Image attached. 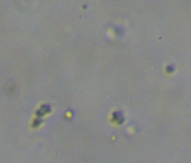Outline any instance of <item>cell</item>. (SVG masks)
Returning <instances> with one entry per match:
<instances>
[{"instance_id":"obj_1","label":"cell","mask_w":191,"mask_h":163,"mask_svg":"<svg viewBox=\"0 0 191 163\" xmlns=\"http://www.w3.org/2000/svg\"><path fill=\"white\" fill-rule=\"evenodd\" d=\"M49 111H50L49 105H48V104H44V105H42V106H40V108H39L37 112H40L38 115H44V114L49 113Z\"/></svg>"},{"instance_id":"obj_2","label":"cell","mask_w":191,"mask_h":163,"mask_svg":"<svg viewBox=\"0 0 191 163\" xmlns=\"http://www.w3.org/2000/svg\"><path fill=\"white\" fill-rule=\"evenodd\" d=\"M34 121H36V122H34V123L32 124V128H36V126H38V125L42 123V120H40V118H36V120H34Z\"/></svg>"}]
</instances>
